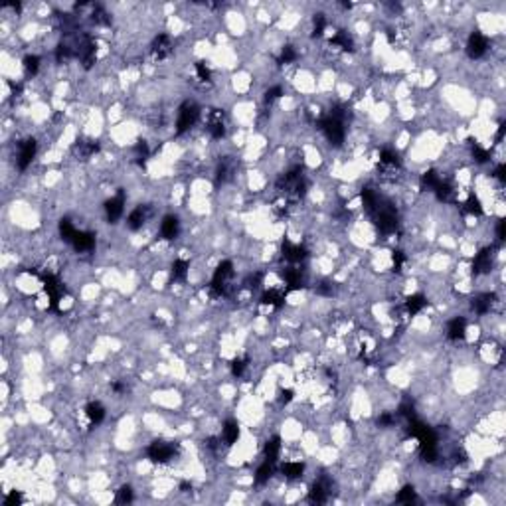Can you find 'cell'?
<instances>
[{"label":"cell","instance_id":"6da1fadb","mask_svg":"<svg viewBox=\"0 0 506 506\" xmlns=\"http://www.w3.org/2000/svg\"><path fill=\"white\" fill-rule=\"evenodd\" d=\"M233 283V265L231 261H222L212 279V293L218 297H226Z\"/></svg>","mask_w":506,"mask_h":506},{"label":"cell","instance_id":"7a4b0ae2","mask_svg":"<svg viewBox=\"0 0 506 506\" xmlns=\"http://www.w3.org/2000/svg\"><path fill=\"white\" fill-rule=\"evenodd\" d=\"M176 451H178V447L170 441H155L148 447V457L155 463H168L174 459Z\"/></svg>","mask_w":506,"mask_h":506},{"label":"cell","instance_id":"3957f363","mask_svg":"<svg viewBox=\"0 0 506 506\" xmlns=\"http://www.w3.org/2000/svg\"><path fill=\"white\" fill-rule=\"evenodd\" d=\"M321 131L324 133V137L332 142V144H340L342 140H344V127H342V123H340V119L338 117H328V119H324L322 123H321Z\"/></svg>","mask_w":506,"mask_h":506},{"label":"cell","instance_id":"277c9868","mask_svg":"<svg viewBox=\"0 0 506 506\" xmlns=\"http://www.w3.org/2000/svg\"><path fill=\"white\" fill-rule=\"evenodd\" d=\"M44 289H46V293H47V297H49V307L58 309V302H60V299H62V295H64V285H62V281H60L56 275L47 273V275H44Z\"/></svg>","mask_w":506,"mask_h":506},{"label":"cell","instance_id":"5b68a950","mask_svg":"<svg viewBox=\"0 0 506 506\" xmlns=\"http://www.w3.org/2000/svg\"><path fill=\"white\" fill-rule=\"evenodd\" d=\"M198 115H200V111H198V107H196L194 103L182 105L180 111H178V121H176L178 133H184V131H188L190 127H194L196 121H198Z\"/></svg>","mask_w":506,"mask_h":506},{"label":"cell","instance_id":"8992f818","mask_svg":"<svg viewBox=\"0 0 506 506\" xmlns=\"http://www.w3.org/2000/svg\"><path fill=\"white\" fill-rule=\"evenodd\" d=\"M486 49H488V38L481 32H473L469 38V44H467V54L477 60L486 54Z\"/></svg>","mask_w":506,"mask_h":506},{"label":"cell","instance_id":"52a82bcc","mask_svg":"<svg viewBox=\"0 0 506 506\" xmlns=\"http://www.w3.org/2000/svg\"><path fill=\"white\" fill-rule=\"evenodd\" d=\"M283 257L289 261V263H300L307 259V249L302 245H297V243H291V241H285L283 243Z\"/></svg>","mask_w":506,"mask_h":506},{"label":"cell","instance_id":"ba28073f","mask_svg":"<svg viewBox=\"0 0 506 506\" xmlns=\"http://www.w3.org/2000/svg\"><path fill=\"white\" fill-rule=\"evenodd\" d=\"M105 212H107V218H109V222H117L121 216H123V212H125V194L123 192H119L115 198H111L107 204H105Z\"/></svg>","mask_w":506,"mask_h":506},{"label":"cell","instance_id":"9c48e42d","mask_svg":"<svg viewBox=\"0 0 506 506\" xmlns=\"http://www.w3.org/2000/svg\"><path fill=\"white\" fill-rule=\"evenodd\" d=\"M153 56L157 58V60H164V58H168L170 56V52H172V42H170V38L166 36V34H159L157 38H155V42H153Z\"/></svg>","mask_w":506,"mask_h":506},{"label":"cell","instance_id":"30bf717a","mask_svg":"<svg viewBox=\"0 0 506 506\" xmlns=\"http://www.w3.org/2000/svg\"><path fill=\"white\" fill-rule=\"evenodd\" d=\"M36 157V140H26L22 146H20V155H18V166L20 170L28 168V164L34 161Z\"/></svg>","mask_w":506,"mask_h":506},{"label":"cell","instance_id":"8fae6325","mask_svg":"<svg viewBox=\"0 0 506 506\" xmlns=\"http://www.w3.org/2000/svg\"><path fill=\"white\" fill-rule=\"evenodd\" d=\"M465 332H467V322H465L463 317L453 319V321L449 322V326H447V336H449L451 340H463V338H465Z\"/></svg>","mask_w":506,"mask_h":506},{"label":"cell","instance_id":"7c38bea8","mask_svg":"<svg viewBox=\"0 0 506 506\" xmlns=\"http://www.w3.org/2000/svg\"><path fill=\"white\" fill-rule=\"evenodd\" d=\"M178 231H180V222H178V218L166 216V218L162 220V224H161V233H162V237H164V239H174V237L178 235Z\"/></svg>","mask_w":506,"mask_h":506},{"label":"cell","instance_id":"4fadbf2b","mask_svg":"<svg viewBox=\"0 0 506 506\" xmlns=\"http://www.w3.org/2000/svg\"><path fill=\"white\" fill-rule=\"evenodd\" d=\"M490 265H492L490 249H484L481 253H477V257L473 261V271L475 273H486V271H490Z\"/></svg>","mask_w":506,"mask_h":506},{"label":"cell","instance_id":"5bb4252c","mask_svg":"<svg viewBox=\"0 0 506 506\" xmlns=\"http://www.w3.org/2000/svg\"><path fill=\"white\" fill-rule=\"evenodd\" d=\"M71 245L77 249V251H89L93 245H95V235L89 233V231H77Z\"/></svg>","mask_w":506,"mask_h":506},{"label":"cell","instance_id":"9a60e30c","mask_svg":"<svg viewBox=\"0 0 506 506\" xmlns=\"http://www.w3.org/2000/svg\"><path fill=\"white\" fill-rule=\"evenodd\" d=\"M146 218H148L146 208H144V206H138V208H135V210L129 214L127 224H129L131 230H138V228H142V224L146 222Z\"/></svg>","mask_w":506,"mask_h":506},{"label":"cell","instance_id":"2e32d148","mask_svg":"<svg viewBox=\"0 0 506 506\" xmlns=\"http://www.w3.org/2000/svg\"><path fill=\"white\" fill-rule=\"evenodd\" d=\"M85 414H87L89 421H91V423H95V425H97V423H101V421L105 419V408L101 406L99 401H91L89 406L85 408Z\"/></svg>","mask_w":506,"mask_h":506},{"label":"cell","instance_id":"e0dca14e","mask_svg":"<svg viewBox=\"0 0 506 506\" xmlns=\"http://www.w3.org/2000/svg\"><path fill=\"white\" fill-rule=\"evenodd\" d=\"M285 281L289 285V289H300L305 285V275L299 267H293V269H287L285 271Z\"/></svg>","mask_w":506,"mask_h":506},{"label":"cell","instance_id":"ac0fdd59","mask_svg":"<svg viewBox=\"0 0 506 506\" xmlns=\"http://www.w3.org/2000/svg\"><path fill=\"white\" fill-rule=\"evenodd\" d=\"M283 300H285V295H283L281 291H277V289H269V291H265L263 297H261V302H265V305H271V307H275V309L283 307Z\"/></svg>","mask_w":506,"mask_h":506},{"label":"cell","instance_id":"d6986e66","mask_svg":"<svg viewBox=\"0 0 506 506\" xmlns=\"http://www.w3.org/2000/svg\"><path fill=\"white\" fill-rule=\"evenodd\" d=\"M222 437H224L226 445H233L237 441V437H239V425L235 421H231V419L226 421V425L222 429Z\"/></svg>","mask_w":506,"mask_h":506},{"label":"cell","instance_id":"ffe728a7","mask_svg":"<svg viewBox=\"0 0 506 506\" xmlns=\"http://www.w3.org/2000/svg\"><path fill=\"white\" fill-rule=\"evenodd\" d=\"M427 305V299L423 295H412L408 300H406V311L410 315H417L419 311H423V307Z\"/></svg>","mask_w":506,"mask_h":506},{"label":"cell","instance_id":"44dd1931","mask_svg":"<svg viewBox=\"0 0 506 506\" xmlns=\"http://www.w3.org/2000/svg\"><path fill=\"white\" fill-rule=\"evenodd\" d=\"M279 453H281V439L279 437H273L271 441H267L265 445V457L269 463H275L279 459Z\"/></svg>","mask_w":506,"mask_h":506},{"label":"cell","instance_id":"7402d4cb","mask_svg":"<svg viewBox=\"0 0 506 506\" xmlns=\"http://www.w3.org/2000/svg\"><path fill=\"white\" fill-rule=\"evenodd\" d=\"M208 131H210V135H212L214 138H222V137L226 135V125H224V121H222L220 115H214V117L210 119Z\"/></svg>","mask_w":506,"mask_h":506},{"label":"cell","instance_id":"603a6c76","mask_svg":"<svg viewBox=\"0 0 506 506\" xmlns=\"http://www.w3.org/2000/svg\"><path fill=\"white\" fill-rule=\"evenodd\" d=\"M492 307V297L490 295H481L475 302H473V309L479 313V315H486Z\"/></svg>","mask_w":506,"mask_h":506},{"label":"cell","instance_id":"cb8c5ba5","mask_svg":"<svg viewBox=\"0 0 506 506\" xmlns=\"http://www.w3.org/2000/svg\"><path fill=\"white\" fill-rule=\"evenodd\" d=\"M281 471L287 479H299L302 475V471H305V467H302V463H285L281 467Z\"/></svg>","mask_w":506,"mask_h":506},{"label":"cell","instance_id":"d4e9b609","mask_svg":"<svg viewBox=\"0 0 506 506\" xmlns=\"http://www.w3.org/2000/svg\"><path fill=\"white\" fill-rule=\"evenodd\" d=\"M271 473H273V463L265 461L259 469H257V475H255V483L257 484H265L269 479H271Z\"/></svg>","mask_w":506,"mask_h":506},{"label":"cell","instance_id":"484cf974","mask_svg":"<svg viewBox=\"0 0 506 506\" xmlns=\"http://www.w3.org/2000/svg\"><path fill=\"white\" fill-rule=\"evenodd\" d=\"M326 490H324V486L322 484H315L313 488H311V492H309V498H311V502H317V504H322V502H326Z\"/></svg>","mask_w":506,"mask_h":506},{"label":"cell","instance_id":"4316f807","mask_svg":"<svg viewBox=\"0 0 506 506\" xmlns=\"http://www.w3.org/2000/svg\"><path fill=\"white\" fill-rule=\"evenodd\" d=\"M186 275H188V261H184V259L174 261V265H172V277L180 281V279H186Z\"/></svg>","mask_w":506,"mask_h":506},{"label":"cell","instance_id":"83f0119b","mask_svg":"<svg viewBox=\"0 0 506 506\" xmlns=\"http://www.w3.org/2000/svg\"><path fill=\"white\" fill-rule=\"evenodd\" d=\"M60 233H62V237L66 239V241H73V237H75V233H77V230L71 226V222H68V220H64L62 224H60Z\"/></svg>","mask_w":506,"mask_h":506},{"label":"cell","instance_id":"f1b7e54d","mask_svg":"<svg viewBox=\"0 0 506 506\" xmlns=\"http://www.w3.org/2000/svg\"><path fill=\"white\" fill-rule=\"evenodd\" d=\"M441 182H443V178H441L437 172H427V174L423 176V184H425V188L431 190V192H435V188H437Z\"/></svg>","mask_w":506,"mask_h":506},{"label":"cell","instance_id":"f546056e","mask_svg":"<svg viewBox=\"0 0 506 506\" xmlns=\"http://www.w3.org/2000/svg\"><path fill=\"white\" fill-rule=\"evenodd\" d=\"M465 210H467L469 214H473V216H481V214H483V206H481V202H479L477 196H471V198L467 200Z\"/></svg>","mask_w":506,"mask_h":506},{"label":"cell","instance_id":"4dcf8cb0","mask_svg":"<svg viewBox=\"0 0 506 506\" xmlns=\"http://www.w3.org/2000/svg\"><path fill=\"white\" fill-rule=\"evenodd\" d=\"M245 368H247V358H235V360L231 362V374H233L235 378L243 376Z\"/></svg>","mask_w":506,"mask_h":506},{"label":"cell","instance_id":"1f68e13d","mask_svg":"<svg viewBox=\"0 0 506 506\" xmlns=\"http://www.w3.org/2000/svg\"><path fill=\"white\" fill-rule=\"evenodd\" d=\"M473 157H475V161H479V162H486L488 161V150L486 148H483L481 144H475L473 146Z\"/></svg>","mask_w":506,"mask_h":506},{"label":"cell","instance_id":"d6a6232c","mask_svg":"<svg viewBox=\"0 0 506 506\" xmlns=\"http://www.w3.org/2000/svg\"><path fill=\"white\" fill-rule=\"evenodd\" d=\"M196 73H198V77H200L202 81H210V79H212V71L206 68V64H202V62L196 64Z\"/></svg>","mask_w":506,"mask_h":506},{"label":"cell","instance_id":"836d02e7","mask_svg":"<svg viewBox=\"0 0 506 506\" xmlns=\"http://www.w3.org/2000/svg\"><path fill=\"white\" fill-rule=\"evenodd\" d=\"M38 66H40V58H38V56H28V58L24 60V68H26L28 73H36V71H38Z\"/></svg>","mask_w":506,"mask_h":506},{"label":"cell","instance_id":"e575fe53","mask_svg":"<svg viewBox=\"0 0 506 506\" xmlns=\"http://www.w3.org/2000/svg\"><path fill=\"white\" fill-rule=\"evenodd\" d=\"M133 500V490H131V486H123L119 492H117V502L119 504H127V502H131Z\"/></svg>","mask_w":506,"mask_h":506},{"label":"cell","instance_id":"d590c367","mask_svg":"<svg viewBox=\"0 0 506 506\" xmlns=\"http://www.w3.org/2000/svg\"><path fill=\"white\" fill-rule=\"evenodd\" d=\"M397 500H399V502H412V500H415V490H414L412 486L401 488V492L397 494Z\"/></svg>","mask_w":506,"mask_h":506},{"label":"cell","instance_id":"8d00e7d4","mask_svg":"<svg viewBox=\"0 0 506 506\" xmlns=\"http://www.w3.org/2000/svg\"><path fill=\"white\" fill-rule=\"evenodd\" d=\"M297 60V52L291 47V46H287V47H283V52H281V64H291V62H295Z\"/></svg>","mask_w":506,"mask_h":506},{"label":"cell","instance_id":"74e56055","mask_svg":"<svg viewBox=\"0 0 506 506\" xmlns=\"http://www.w3.org/2000/svg\"><path fill=\"white\" fill-rule=\"evenodd\" d=\"M324 28H326V20H324V16H317L315 18V36H321L322 32H324Z\"/></svg>","mask_w":506,"mask_h":506},{"label":"cell","instance_id":"f35d334b","mask_svg":"<svg viewBox=\"0 0 506 506\" xmlns=\"http://www.w3.org/2000/svg\"><path fill=\"white\" fill-rule=\"evenodd\" d=\"M22 502V496H20V492H16V490H12L8 496H6V500H4V504L6 506H12V504H20Z\"/></svg>","mask_w":506,"mask_h":506},{"label":"cell","instance_id":"ab89813d","mask_svg":"<svg viewBox=\"0 0 506 506\" xmlns=\"http://www.w3.org/2000/svg\"><path fill=\"white\" fill-rule=\"evenodd\" d=\"M281 95H283V89H281L279 85H275V87H271V89L267 91L265 99H267V101H275V99H277V97H281Z\"/></svg>","mask_w":506,"mask_h":506},{"label":"cell","instance_id":"60d3db41","mask_svg":"<svg viewBox=\"0 0 506 506\" xmlns=\"http://www.w3.org/2000/svg\"><path fill=\"white\" fill-rule=\"evenodd\" d=\"M403 261H406V257H403V253H401V251H395V253H393V267H395V271H401Z\"/></svg>","mask_w":506,"mask_h":506},{"label":"cell","instance_id":"b9f144b4","mask_svg":"<svg viewBox=\"0 0 506 506\" xmlns=\"http://www.w3.org/2000/svg\"><path fill=\"white\" fill-rule=\"evenodd\" d=\"M393 421H395V417L390 415V414H384V415L380 417V425H391Z\"/></svg>","mask_w":506,"mask_h":506},{"label":"cell","instance_id":"7bdbcfd3","mask_svg":"<svg viewBox=\"0 0 506 506\" xmlns=\"http://www.w3.org/2000/svg\"><path fill=\"white\" fill-rule=\"evenodd\" d=\"M504 228H506V224L500 220V222H498V226H496V237H498L500 241L504 239Z\"/></svg>","mask_w":506,"mask_h":506},{"label":"cell","instance_id":"ee69618b","mask_svg":"<svg viewBox=\"0 0 506 506\" xmlns=\"http://www.w3.org/2000/svg\"><path fill=\"white\" fill-rule=\"evenodd\" d=\"M494 176H496L500 182H504V164H500V166L494 170Z\"/></svg>","mask_w":506,"mask_h":506},{"label":"cell","instance_id":"f6af8a7d","mask_svg":"<svg viewBox=\"0 0 506 506\" xmlns=\"http://www.w3.org/2000/svg\"><path fill=\"white\" fill-rule=\"evenodd\" d=\"M291 399H293V391H291V390H287V391L281 393V401H283V403H289Z\"/></svg>","mask_w":506,"mask_h":506}]
</instances>
